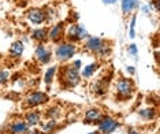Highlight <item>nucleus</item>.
I'll use <instances>...</instances> for the list:
<instances>
[{"mask_svg": "<svg viewBox=\"0 0 160 134\" xmlns=\"http://www.w3.org/2000/svg\"><path fill=\"white\" fill-rule=\"evenodd\" d=\"M56 57L59 60H67L75 53V45L72 44H60L56 48Z\"/></svg>", "mask_w": 160, "mask_h": 134, "instance_id": "f257e3e1", "label": "nucleus"}, {"mask_svg": "<svg viewBox=\"0 0 160 134\" xmlns=\"http://www.w3.org/2000/svg\"><path fill=\"white\" fill-rule=\"evenodd\" d=\"M116 92H118L119 96L122 97H129L133 92V84L130 79L122 78L116 82Z\"/></svg>", "mask_w": 160, "mask_h": 134, "instance_id": "f03ea898", "label": "nucleus"}, {"mask_svg": "<svg viewBox=\"0 0 160 134\" xmlns=\"http://www.w3.org/2000/svg\"><path fill=\"white\" fill-rule=\"evenodd\" d=\"M63 79L66 82L67 86H75L79 82V74H78V70L75 68L74 66H68L64 71V75H63Z\"/></svg>", "mask_w": 160, "mask_h": 134, "instance_id": "7ed1b4c3", "label": "nucleus"}, {"mask_svg": "<svg viewBox=\"0 0 160 134\" xmlns=\"http://www.w3.org/2000/svg\"><path fill=\"white\" fill-rule=\"evenodd\" d=\"M99 122H100L99 129H100V132H101V133H104V134H110V133L114 132L116 127H118V122H116L115 119L110 118V117L101 118Z\"/></svg>", "mask_w": 160, "mask_h": 134, "instance_id": "20e7f679", "label": "nucleus"}, {"mask_svg": "<svg viewBox=\"0 0 160 134\" xmlns=\"http://www.w3.org/2000/svg\"><path fill=\"white\" fill-rule=\"evenodd\" d=\"M26 17L34 25H38V23H42L45 21V12L42 10H38V8H32L26 12Z\"/></svg>", "mask_w": 160, "mask_h": 134, "instance_id": "39448f33", "label": "nucleus"}, {"mask_svg": "<svg viewBox=\"0 0 160 134\" xmlns=\"http://www.w3.org/2000/svg\"><path fill=\"white\" fill-rule=\"evenodd\" d=\"M47 100H48V97H47L45 93L34 92V93H30V95L28 96L26 103H28V106H30V107H36V106H40V104L45 103Z\"/></svg>", "mask_w": 160, "mask_h": 134, "instance_id": "423d86ee", "label": "nucleus"}, {"mask_svg": "<svg viewBox=\"0 0 160 134\" xmlns=\"http://www.w3.org/2000/svg\"><path fill=\"white\" fill-rule=\"evenodd\" d=\"M103 47H104V42H103V40L99 37H90L88 41H86V48L89 51H92V52L99 53Z\"/></svg>", "mask_w": 160, "mask_h": 134, "instance_id": "0eeeda50", "label": "nucleus"}, {"mask_svg": "<svg viewBox=\"0 0 160 134\" xmlns=\"http://www.w3.org/2000/svg\"><path fill=\"white\" fill-rule=\"evenodd\" d=\"M34 56H36V59L38 62H41V63H47V62H49V59H51V53L45 49L44 45H38L37 48H36Z\"/></svg>", "mask_w": 160, "mask_h": 134, "instance_id": "6e6552de", "label": "nucleus"}, {"mask_svg": "<svg viewBox=\"0 0 160 134\" xmlns=\"http://www.w3.org/2000/svg\"><path fill=\"white\" fill-rule=\"evenodd\" d=\"M63 32H64V25L63 23H58L55 25L52 29L49 30V38L53 40V41H58L62 36H63Z\"/></svg>", "mask_w": 160, "mask_h": 134, "instance_id": "1a4fd4ad", "label": "nucleus"}, {"mask_svg": "<svg viewBox=\"0 0 160 134\" xmlns=\"http://www.w3.org/2000/svg\"><path fill=\"white\" fill-rule=\"evenodd\" d=\"M26 130H28V125L21 121L14 122L12 125L10 126V132L12 134H23V133H26Z\"/></svg>", "mask_w": 160, "mask_h": 134, "instance_id": "9d476101", "label": "nucleus"}, {"mask_svg": "<svg viewBox=\"0 0 160 134\" xmlns=\"http://www.w3.org/2000/svg\"><path fill=\"white\" fill-rule=\"evenodd\" d=\"M101 119V114L99 110H96V108H92V110H89L88 112L85 114V121L88 123H93V122H99Z\"/></svg>", "mask_w": 160, "mask_h": 134, "instance_id": "9b49d317", "label": "nucleus"}, {"mask_svg": "<svg viewBox=\"0 0 160 134\" xmlns=\"http://www.w3.org/2000/svg\"><path fill=\"white\" fill-rule=\"evenodd\" d=\"M23 52V44L21 41H15L10 48V55L11 57H19Z\"/></svg>", "mask_w": 160, "mask_h": 134, "instance_id": "f8f14e48", "label": "nucleus"}, {"mask_svg": "<svg viewBox=\"0 0 160 134\" xmlns=\"http://www.w3.org/2000/svg\"><path fill=\"white\" fill-rule=\"evenodd\" d=\"M134 7H138L137 0H122V10H123V12L125 14L130 12Z\"/></svg>", "mask_w": 160, "mask_h": 134, "instance_id": "ddd939ff", "label": "nucleus"}, {"mask_svg": "<svg viewBox=\"0 0 160 134\" xmlns=\"http://www.w3.org/2000/svg\"><path fill=\"white\" fill-rule=\"evenodd\" d=\"M40 122V114L38 112H29L26 115V125L28 126H34Z\"/></svg>", "mask_w": 160, "mask_h": 134, "instance_id": "4468645a", "label": "nucleus"}, {"mask_svg": "<svg viewBox=\"0 0 160 134\" xmlns=\"http://www.w3.org/2000/svg\"><path fill=\"white\" fill-rule=\"evenodd\" d=\"M47 33H48V32H47L45 29H37V30L33 32L32 37H33L34 40H37V41H42V40L47 37Z\"/></svg>", "mask_w": 160, "mask_h": 134, "instance_id": "2eb2a0df", "label": "nucleus"}, {"mask_svg": "<svg viewBox=\"0 0 160 134\" xmlns=\"http://www.w3.org/2000/svg\"><path fill=\"white\" fill-rule=\"evenodd\" d=\"M67 36L70 40H78V25H71Z\"/></svg>", "mask_w": 160, "mask_h": 134, "instance_id": "dca6fc26", "label": "nucleus"}, {"mask_svg": "<svg viewBox=\"0 0 160 134\" xmlns=\"http://www.w3.org/2000/svg\"><path fill=\"white\" fill-rule=\"evenodd\" d=\"M140 115L144 119H152L155 117V110L153 108H147V110H141L140 111Z\"/></svg>", "mask_w": 160, "mask_h": 134, "instance_id": "f3484780", "label": "nucleus"}, {"mask_svg": "<svg viewBox=\"0 0 160 134\" xmlns=\"http://www.w3.org/2000/svg\"><path fill=\"white\" fill-rule=\"evenodd\" d=\"M55 71H56V67H51V68H48V70H47L45 77H44L45 84H51V81H52V78H53V75H55Z\"/></svg>", "mask_w": 160, "mask_h": 134, "instance_id": "a211bd4d", "label": "nucleus"}, {"mask_svg": "<svg viewBox=\"0 0 160 134\" xmlns=\"http://www.w3.org/2000/svg\"><path fill=\"white\" fill-rule=\"evenodd\" d=\"M94 70H96V64H89V66H86L85 70L82 71V75H83L85 78H88V77H90V75L93 74Z\"/></svg>", "mask_w": 160, "mask_h": 134, "instance_id": "6ab92c4d", "label": "nucleus"}, {"mask_svg": "<svg viewBox=\"0 0 160 134\" xmlns=\"http://www.w3.org/2000/svg\"><path fill=\"white\" fill-rule=\"evenodd\" d=\"M55 126H56V121H55V119H49L45 125H42V130H44V132H51V130L55 127Z\"/></svg>", "mask_w": 160, "mask_h": 134, "instance_id": "aec40b11", "label": "nucleus"}, {"mask_svg": "<svg viewBox=\"0 0 160 134\" xmlns=\"http://www.w3.org/2000/svg\"><path fill=\"white\" fill-rule=\"evenodd\" d=\"M136 19H137V17L134 15L132 18V22H130V38H134L136 37V32H134V27H136Z\"/></svg>", "mask_w": 160, "mask_h": 134, "instance_id": "412c9836", "label": "nucleus"}, {"mask_svg": "<svg viewBox=\"0 0 160 134\" xmlns=\"http://www.w3.org/2000/svg\"><path fill=\"white\" fill-rule=\"evenodd\" d=\"M85 37H88V32L85 27H82L81 25H78V40H83Z\"/></svg>", "mask_w": 160, "mask_h": 134, "instance_id": "4be33fe9", "label": "nucleus"}, {"mask_svg": "<svg viewBox=\"0 0 160 134\" xmlns=\"http://www.w3.org/2000/svg\"><path fill=\"white\" fill-rule=\"evenodd\" d=\"M10 77V73L7 70H3V71H0V85L2 84H4V82L8 79Z\"/></svg>", "mask_w": 160, "mask_h": 134, "instance_id": "5701e85b", "label": "nucleus"}, {"mask_svg": "<svg viewBox=\"0 0 160 134\" xmlns=\"http://www.w3.org/2000/svg\"><path fill=\"white\" fill-rule=\"evenodd\" d=\"M93 90L96 93H99V95H103V93H104V86H101L100 82H97V84L93 85Z\"/></svg>", "mask_w": 160, "mask_h": 134, "instance_id": "b1692460", "label": "nucleus"}, {"mask_svg": "<svg viewBox=\"0 0 160 134\" xmlns=\"http://www.w3.org/2000/svg\"><path fill=\"white\" fill-rule=\"evenodd\" d=\"M47 115H48L49 118H55V117H58L59 115V111H58V108H49L48 111H47Z\"/></svg>", "mask_w": 160, "mask_h": 134, "instance_id": "393cba45", "label": "nucleus"}, {"mask_svg": "<svg viewBox=\"0 0 160 134\" xmlns=\"http://www.w3.org/2000/svg\"><path fill=\"white\" fill-rule=\"evenodd\" d=\"M129 53H132L133 56H137V45L136 44H132L129 47Z\"/></svg>", "mask_w": 160, "mask_h": 134, "instance_id": "a878e982", "label": "nucleus"}, {"mask_svg": "<svg viewBox=\"0 0 160 134\" xmlns=\"http://www.w3.org/2000/svg\"><path fill=\"white\" fill-rule=\"evenodd\" d=\"M152 4L155 6V10H156V11H159V0H153V2H152Z\"/></svg>", "mask_w": 160, "mask_h": 134, "instance_id": "bb28decb", "label": "nucleus"}, {"mask_svg": "<svg viewBox=\"0 0 160 134\" xmlns=\"http://www.w3.org/2000/svg\"><path fill=\"white\" fill-rule=\"evenodd\" d=\"M79 66H81V60H75L74 62V67L77 68V70H79Z\"/></svg>", "mask_w": 160, "mask_h": 134, "instance_id": "cd10ccee", "label": "nucleus"}, {"mask_svg": "<svg viewBox=\"0 0 160 134\" xmlns=\"http://www.w3.org/2000/svg\"><path fill=\"white\" fill-rule=\"evenodd\" d=\"M103 2L105 3V4H114L116 0H103Z\"/></svg>", "mask_w": 160, "mask_h": 134, "instance_id": "c85d7f7f", "label": "nucleus"}, {"mask_svg": "<svg viewBox=\"0 0 160 134\" xmlns=\"http://www.w3.org/2000/svg\"><path fill=\"white\" fill-rule=\"evenodd\" d=\"M126 70H127V73L129 74H134V67H127Z\"/></svg>", "mask_w": 160, "mask_h": 134, "instance_id": "c756f323", "label": "nucleus"}, {"mask_svg": "<svg viewBox=\"0 0 160 134\" xmlns=\"http://www.w3.org/2000/svg\"><path fill=\"white\" fill-rule=\"evenodd\" d=\"M129 134H140V133L136 132V130H133V129H130V130H129Z\"/></svg>", "mask_w": 160, "mask_h": 134, "instance_id": "7c9ffc66", "label": "nucleus"}, {"mask_svg": "<svg viewBox=\"0 0 160 134\" xmlns=\"http://www.w3.org/2000/svg\"><path fill=\"white\" fill-rule=\"evenodd\" d=\"M142 11H144L145 14H148V12H149V7H142Z\"/></svg>", "mask_w": 160, "mask_h": 134, "instance_id": "2f4dec72", "label": "nucleus"}, {"mask_svg": "<svg viewBox=\"0 0 160 134\" xmlns=\"http://www.w3.org/2000/svg\"><path fill=\"white\" fill-rule=\"evenodd\" d=\"M89 134H99V133H97V132H93V133H89Z\"/></svg>", "mask_w": 160, "mask_h": 134, "instance_id": "473e14b6", "label": "nucleus"}]
</instances>
